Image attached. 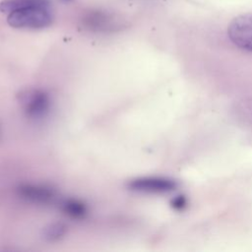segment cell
<instances>
[{"mask_svg": "<svg viewBox=\"0 0 252 252\" xmlns=\"http://www.w3.org/2000/svg\"><path fill=\"white\" fill-rule=\"evenodd\" d=\"M63 212L73 219H83L87 215V206L76 199H68L62 203Z\"/></svg>", "mask_w": 252, "mask_h": 252, "instance_id": "ba28073f", "label": "cell"}, {"mask_svg": "<svg viewBox=\"0 0 252 252\" xmlns=\"http://www.w3.org/2000/svg\"><path fill=\"white\" fill-rule=\"evenodd\" d=\"M171 206L177 211H182L186 207V199L183 196H177L171 201Z\"/></svg>", "mask_w": 252, "mask_h": 252, "instance_id": "30bf717a", "label": "cell"}, {"mask_svg": "<svg viewBox=\"0 0 252 252\" xmlns=\"http://www.w3.org/2000/svg\"><path fill=\"white\" fill-rule=\"evenodd\" d=\"M228 36L237 46L252 51V14L234 18L228 27Z\"/></svg>", "mask_w": 252, "mask_h": 252, "instance_id": "7a4b0ae2", "label": "cell"}, {"mask_svg": "<svg viewBox=\"0 0 252 252\" xmlns=\"http://www.w3.org/2000/svg\"><path fill=\"white\" fill-rule=\"evenodd\" d=\"M82 23L88 30L95 32H113L120 30L123 26L121 19L101 11H91L83 17Z\"/></svg>", "mask_w": 252, "mask_h": 252, "instance_id": "277c9868", "label": "cell"}, {"mask_svg": "<svg viewBox=\"0 0 252 252\" xmlns=\"http://www.w3.org/2000/svg\"><path fill=\"white\" fill-rule=\"evenodd\" d=\"M24 111L31 118L44 117L50 108L49 95L41 90L29 91L22 98Z\"/></svg>", "mask_w": 252, "mask_h": 252, "instance_id": "3957f363", "label": "cell"}, {"mask_svg": "<svg viewBox=\"0 0 252 252\" xmlns=\"http://www.w3.org/2000/svg\"><path fill=\"white\" fill-rule=\"evenodd\" d=\"M67 226L62 222L49 223L42 229V237L47 241H57L67 233Z\"/></svg>", "mask_w": 252, "mask_h": 252, "instance_id": "9c48e42d", "label": "cell"}, {"mask_svg": "<svg viewBox=\"0 0 252 252\" xmlns=\"http://www.w3.org/2000/svg\"><path fill=\"white\" fill-rule=\"evenodd\" d=\"M42 6L48 7L49 0H3L0 3V10L2 12L11 13L25 8Z\"/></svg>", "mask_w": 252, "mask_h": 252, "instance_id": "52a82bcc", "label": "cell"}, {"mask_svg": "<svg viewBox=\"0 0 252 252\" xmlns=\"http://www.w3.org/2000/svg\"><path fill=\"white\" fill-rule=\"evenodd\" d=\"M53 16L48 7H30L9 13L8 24L17 29H43L51 25Z\"/></svg>", "mask_w": 252, "mask_h": 252, "instance_id": "6da1fadb", "label": "cell"}, {"mask_svg": "<svg viewBox=\"0 0 252 252\" xmlns=\"http://www.w3.org/2000/svg\"><path fill=\"white\" fill-rule=\"evenodd\" d=\"M176 187L173 180L162 177H142L129 182L128 188L133 191L146 193H164Z\"/></svg>", "mask_w": 252, "mask_h": 252, "instance_id": "5b68a950", "label": "cell"}, {"mask_svg": "<svg viewBox=\"0 0 252 252\" xmlns=\"http://www.w3.org/2000/svg\"><path fill=\"white\" fill-rule=\"evenodd\" d=\"M19 194L23 198L36 203H46L54 197V191L51 188L33 184L22 185L19 188Z\"/></svg>", "mask_w": 252, "mask_h": 252, "instance_id": "8992f818", "label": "cell"}]
</instances>
